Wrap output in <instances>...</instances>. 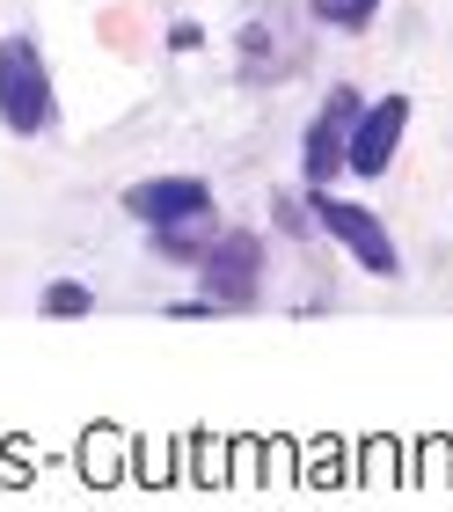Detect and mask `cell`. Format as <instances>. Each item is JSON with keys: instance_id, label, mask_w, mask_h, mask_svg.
Wrapping results in <instances>:
<instances>
[{"instance_id": "6da1fadb", "label": "cell", "mask_w": 453, "mask_h": 512, "mask_svg": "<svg viewBox=\"0 0 453 512\" xmlns=\"http://www.w3.org/2000/svg\"><path fill=\"white\" fill-rule=\"evenodd\" d=\"M125 213L154 227L161 256H176V264H198V227H212V183L205 176H147L125 191Z\"/></svg>"}, {"instance_id": "7a4b0ae2", "label": "cell", "mask_w": 453, "mask_h": 512, "mask_svg": "<svg viewBox=\"0 0 453 512\" xmlns=\"http://www.w3.org/2000/svg\"><path fill=\"white\" fill-rule=\"evenodd\" d=\"M52 118H59V88H52L37 37H22V30L0 37V125L37 139V132H52Z\"/></svg>"}, {"instance_id": "3957f363", "label": "cell", "mask_w": 453, "mask_h": 512, "mask_svg": "<svg viewBox=\"0 0 453 512\" xmlns=\"http://www.w3.org/2000/svg\"><path fill=\"white\" fill-rule=\"evenodd\" d=\"M198 286L220 315H242L264 300V235L256 227H220L198 249Z\"/></svg>"}, {"instance_id": "277c9868", "label": "cell", "mask_w": 453, "mask_h": 512, "mask_svg": "<svg viewBox=\"0 0 453 512\" xmlns=\"http://www.w3.org/2000/svg\"><path fill=\"white\" fill-rule=\"evenodd\" d=\"M307 220H315V235H329L359 271H373V278H395L402 271V249L388 242L380 213H366V205H351L337 191H307Z\"/></svg>"}, {"instance_id": "5b68a950", "label": "cell", "mask_w": 453, "mask_h": 512, "mask_svg": "<svg viewBox=\"0 0 453 512\" xmlns=\"http://www.w3.org/2000/svg\"><path fill=\"white\" fill-rule=\"evenodd\" d=\"M402 132H410V96H380V103H359V118H351V139H344V176H388V161L402 154Z\"/></svg>"}, {"instance_id": "8992f818", "label": "cell", "mask_w": 453, "mask_h": 512, "mask_svg": "<svg viewBox=\"0 0 453 512\" xmlns=\"http://www.w3.org/2000/svg\"><path fill=\"white\" fill-rule=\"evenodd\" d=\"M359 88L337 81L322 96V110L307 118V139H300V176H307V191H329V183L344 176V139H351V118H359Z\"/></svg>"}, {"instance_id": "52a82bcc", "label": "cell", "mask_w": 453, "mask_h": 512, "mask_svg": "<svg viewBox=\"0 0 453 512\" xmlns=\"http://www.w3.org/2000/svg\"><path fill=\"white\" fill-rule=\"evenodd\" d=\"M37 308L52 315V322H74V315H88V308H95V293L81 286V278H52V286H44V300H37Z\"/></svg>"}, {"instance_id": "ba28073f", "label": "cell", "mask_w": 453, "mask_h": 512, "mask_svg": "<svg viewBox=\"0 0 453 512\" xmlns=\"http://www.w3.org/2000/svg\"><path fill=\"white\" fill-rule=\"evenodd\" d=\"M307 15L329 22V30H366V22L380 15V0H307Z\"/></svg>"}, {"instance_id": "9c48e42d", "label": "cell", "mask_w": 453, "mask_h": 512, "mask_svg": "<svg viewBox=\"0 0 453 512\" xmlns=\"http://www.w3.org/2000/svg\"><path fill=\"white\" fill-rule=\"evenodd\" d=\"M278 227H285V235H307V227H315V220H307V205H300L293 191L278 198Z\"/></svg>"}]
</instances>
